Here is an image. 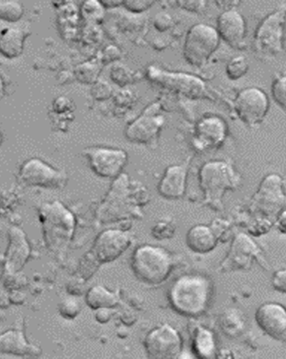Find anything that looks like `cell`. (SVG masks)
<instances>
[{
  "label": "cell",
  "instance_id": "6da1fadb",
  "mask_svg": "<svg viewBox=\"0 0 286 359\" xmlns=\"http://www.w3.org/2000/svg\"><path fill=\"white\" fill-rule=\"evenodd\" d=\"M212 284L207 278L198 274L182 276L173 282L168 299L173 309L182 316H201L210 306Z\"/></svg>",
  "mask_w": 286,
  "mask_h": 359
},
{
  "label": "cell",
  "instance_id": "7a4b0ae2",
  "mask_svg": "<svg viewBox=\"0 0 286 359\" xmlns=\"http://www.w3.org/2000/svg\"><path fill=\"white\" fill-rule=\"evenodd\" d=\"M131 267L138 280L149 285H158L171 274L172 258L161 247L142 245L135 250Z\"/></svg>",
  "mask_w": 286,
  "mask_h": 359
},
{
  "label": "cell",
  "instance_id": "3957f363",
  "mask_svg": "<svg viewBox=\"0 0 286 359\" xmlns=\"http://www.w3.org/2000/svg\"><path fill=\"white\" fill-rule=\"evenodd\" d=\"M44 240L53 250H60L72 238L75 230V217L59 201L45 204L40 210Z\"/></svg>",
  "mask_w": 286,
  "mask_h": 359
},
{
  "label": "cell",
  "instance_id": "277c9868",
  "mask_svg": "<svg viewBox=\"0 0 286 359\" xmlns=\"http://www.w3.org/2000/svg\"><path fill=\"white\" fill-rule=\"evenodd\" d=\"M199 182L205 201L214 208H221L224 192L236 188L240 179L229 163L213 161L205 163L201 168Z\"/></svg>",
  "mask_w": 286,
  "mask_h": 359
},
{
  "label": "cell",
  "instance_id": "5b68a950",
  "mask_svg": "<svg viewBox=\"0 0 286 359\" xmlns=\"http://www.w3.org/2000/svg\"><path fill=\"white\" fill-rule=\"evenodd\" d=\"M217 29L205 24L193 25L186 36L183 53L192 66L204 65L219 45Z\"/></svg>",
  "mask_w": 286,
  "mask_h": 359
},
{
  "label": "cell",
  "instance_id": "8992f818",
  "mask_svg": "<svg viewBox=\"0 0 286 359\" xmlns=\"http://www.w3.org/2000/svg\"><path fill=\"white\" fill-rule=\"evenodd\" d=\"M285 17L284 12H275L259 25L254 41L258 53L266 56L281 53L285 44Z\"/></svg>",
  "mask_w": 286,
  "mask_h": 359
},
{
  "label": "cell",
  "instance_id": "52a82bcc",
  "mask_svg": "<svg viewBox=\"0 0 286 359\" xmlns=\"http://www.w3.org/2000/svg\"><path fill=\"white\" fill-rule=\"evenodd\" d=\"M144 348L151 358H179L182 348V337L171 325L156 327L146 337Z\"/></svg>",
  "mask_w": 286,
  "mask_h": 359
},
{
  "label": "cell",
  "instance_id": "ba28073f",
  "mask_svg": "<svg viewBox=\"0 0 286 359\" xmlns=\"http://www.w3.org/2000/svg\"><path fill=\"white\" fill-rule=\"evenodd\" d=\"M269 108L268 95L262 90L250 88L243 90L236 100L238 116L244 123L250 125L261 123Z\"/></svg>",
  "mask_w": 286,
  "mask_h": 359
},
{
  "label": "cell",
  "instance_id": "9c48e42d",
  "mask_svg": "<svg viewBox=\"0 0 286 359\" xmlns=\"http://www.w3.org/2000/svg\"><path fill=\"white\" fill-rule=\"evenodd\" d=\"M90 166L102 178H114L121 174L128 161L127 153L121 149L91 147L86 149Z\"/></svg>",
  "mask_w": 286,
  "mask_h": 359
},
{
  "label": "cell",
  "instance_id": "30bf717a",
  "mask_svg": "<svg viewBox=\"0 0 286 359\" xmlns=\"http://www.w3.org/2000/svg\"><path fill=\"white\" fill-rule=\"evenodd\" d=\"M20 178L25 184L41 188H60L65 184L66 175L51 168L40 159L28 160L20 170Z\"/></svg>",
  "mask_w": 286,
  "mask_h": 359
},
{
  "label": "cell",
  "instance_id": "8fae6325",
  "mask_svg": "<svg viewBox=\"0 0 286 359\" xmlns=\"http://www.w3.org/2000/svg\"><path fill=\"white\" fill-rule=\"evenodd\" d=\"M282 178L278 175L266 176L253 198L252 206L266 216L274 215L284 207L285 191H282Z\"/></svg>",
  "mask_w": 286,
  "mask_h": 359
},
{
  "label": "cell",
  "instance_id": "7c38bea8",
  "mask_svg": "<svg viewBox=\"0 0 286 359\" xmlns=\"http://www.w3.org/2000/svg\"><path fill=\"white\" fill-rule=\"evenodd\" d=\"M151 80L166 88L182 93L189 97L197 98L204 92L205 85L196 76L163 72L157 67H151L149 70Z\"/></svg>",
  "mask_w": 286,
  "mask_h": 359
},
{
  "label": "cell",
  "instance_id": "4fadbf2b",
  "mask_svg": "<svg viewBox=\"0 0 286 359\" xmlns=\"http://www.w3.org/2000/svg\"><path fill=\"white\" fill-rule=\"evenodd\" d=\"M158 104L151 105L139 118L128 127L126 136L132 142L147 144L158 134L163 124Z\"/></svg>",
  "mask_w": 286,
  "mask_h": 359
},
{
  "label": "cell",
  "instance_id": "5bb4252c",
  "mask_svg": "<svg viewBox=\"0 0 286 359\" xmlns=\"http://www.w3.org/2000/svg\"><path fill=\"white\" fill-rule=\"evenodd\" d=\"M130 245V238L127 233L121 230H107L100 233L93 252L98 262L106 264L120 257Z\"/></svg>",
  "mask_w": 286,
  "mask_h": 359
},
{
  "label": "cell",
  "instance_id": "9a60e30c",
  "mask_svg": "<svg viewBox=\"0 0 286 359\" xmlns=\"http://www.w3.org/2000/svg\"><path fill=\"white\" fill-rule=\"evenodd\" d=\"M255 320L259 328L272 339L279 341L286 339V312L284 306L275 303H266L257 310Z\"/></svg>",
  "mask_w": 286,
  "mask_h": 359
},
{
  "label": "cell",
  "instance_id": "2e32d148",
  "mask_svg": "<svg viewBox=\"0 0 286 359\" xmlns=\"http://www.w3.org/2000/svg\"><path fill=\"white\" fill-rule=\"evenodd\" d=\"M195 144L205 149L220 145L226 137V126L222 118L214 116L204 118L196 130Z\"/></svg>",
  "mask_w": 286,
  "mask_h": 359
},
{
  "label": "cell",
  "instance_id": "e0dca14e",
  "mask_svg": "<svg viewBox=\"0 0 286 359\" xmlns=\"http://www.w3.org/2000/svg\"><path fill=\"white\" fill-rule=\"evenodd\" d=\"M217 31L219 37L227 43L239 44L245 36V21L239 12L230 9L222 13L218 18Z\"/></svg>",
  "mask_w": 286,
  "mask_h": 359
},
{
  "label": "cell",
  "instance_id": "ac0fdd59",
  "mask_svg": "<svg viewBox=\"0 0 286 359\" xmlns=\"http://www.w3.org/2000/svg\"><path fill=\"white\" fill-rule=\"evenodd\" d=\"M187 182V166L173 165L166 170L160 182L158 191L163 197L176 200L183 196Z\"/></svg>",
  "mask_w": 286,
  "mask_h": 359
},
{
  "label": "cell",
  "instance_id": "d6986e66",
  "mask_svg": "<svg viewBox=\"0 0 286 359\" xmlns=\"http://www.w3.org/2000/svg\"><path fill=\"white\" fill-rule=\"evenodd\" d=\"M0 353L15 355H36L40 351L29 344L22 332L8 331L0 335Z\"/></svg>",
  "mask_w": 286,
  "mask_h": 359
},
{
  "label": "cell",
  "instance_id": "ffe728a7",
  "mask_svg": "<svg viewBox=\"0 0 286 359\" xmlns=\"http://www.w3.org/2000/svg\"><path fill=\"white\" fill-rule=\"evenodd\" d=\"M186 237L189 248L197 253L210 252L217 243L214 233L205 224H198L191 227Z\"/></svg>",
  "mask_w": 286,
  "mask_h": 359
},
{
  "label": "cell",
  "instance_id": "44dd1931",
  "mask_svg": "<svg viewBox=\"0 0 286 359\" xmlns=\"http://www.w3.org/2000/svg\"><path fill=\"white\" fill-rule=\"evenodd\" d=\"M29 255V246L24 233L18 229H11V247L8 250V265L12 271H18L25 264Z\"/></svg>",
  "mask_w": 286,
  "mask_h": 359
},
{
  "label": "cell",
  "instance_id": "7402d4cb",
  "mask_svg": "<svg viewBox=\"0 0 286 359\" xmlns=\"http://www.w3.org/2000/svg\"><path fill=\"white\" fill-rule=\"evenodd\" d=\"M25 38L24 32L20 29H8L0 36V53L8 59L20 56L24 50Z\"/></svg>",
  "mask_w": 286,
  "mask_h": 359
},
{
  "label": "cell",
  "instance_id": "603a6c76",
  "mask_svg": "<svg viewBox=\"0 0 286 359\" xmlns=\"http://www.w3.org/2000/svg\"><path fill=\"white\" fill-rule=\"evenodd\" d=\"M233 243L242 252L238 251L234 247H231V256H234V257H231V261L237 269L245 268V266L250 264V261L258 252V247L252 239L249 238V236L243 235V233L238 236Z\"/></svg>",
  "mask_w": 286,
  "mask_h": 359
},
{
  "label": "cell",
  "instance_id": "cb8c5ba5",
  "mask_svg": "<svg viewBox=\"0 0 286 359\" xmlns=\"http://www.w3.org/2000/svg\"><path fill=\"white\" fill-rule=\"evenodd\" d=\"M193 348L199 358H213L215 357V339L213 332L204 327L196 330Z\"/></svg>",
  "mask_w": 286,
  "mask_h": 359
},
{
  "label": "cell",
  "instance_id": "d4e9b609",
  "mask_svg": "<svg viewBox=\"0 0 286 359\" xmlns=\"http://www.w3.org/2000/svg\"><path fill=\"white\" fill-rule=\"evenodd\" d=\"M118 297L104 287H92L86 294V303L92 309H114L118 304Z\"/></svg>",
  "mask_w": 286,
  "mask_h": 359
},
{
  "label": "cell",
  "instance_id": "484cf974",
  "mask_svg": "<svg viewBox=\"0 0 286 359\" xmlns=\"http://www.w3.org/2000/svg\"><path fill=\"white\" fill-rule=\"evenodd\" d=\"M220 325L222 330L229 337H237L245 328V320L243 314L236 309L226 311L221 316Z\"/></svg>",
  "mask_w": 286,
  "mask_h": 359
},
{
  "label": "cell",
  "instance_id": "4316f807",
  "mask_svg": "<svg viewBox=\"0 0 286 359\" xmlns=\"http://www.w3.org/2000/svg\"><path fill=\"white\" fill-rule=\"evenodd\" d=\"M22 6L14 1H0V20L15 22L22 17Z\"/></svg>",
  "mask_w": 286,
  "mask_h": 359
},
{
  "label": "cell",
  "instance_id": "83f0119b",
  "mask_svg": "<svg viewBox=\"0 0 286 359\" xmlns=\"http://www.w3.org/2000/svg\"><path fill=\"white\" fill-rule=\"evenodd\" d=\"M249 64L243 57H234L226 67L228 78L231 80H238L243 78L248 72Z\"/></svg>",
  "mask_w": 286,
  "mask_h": 359
},
{
  "label": "cell",
  "instance_id": "f1b7e54d",
  "mask_svg": "<svg viewBox=\"0 0 286 359\" xmlns=\"http://www.w3.org/2000/svg\"><path fill=\"white\" fill-rule=\"evenodd\" d=\"M273 98L276 104L280 107L282 110L285 109L286 102V79L285 76H279L273 82L271 88Z\"/></svg>",
  "mask_w": 286,
  "mask_h": 359
},
{
  "label": "cell",
  "instance_id": "f546056e",
  "mask_svg": "<svg viewBox=\"0 0 286 359\" xmlns=\"http://www.w3.org/2000/svg\"><path fill=\"white\" fill-rule=\"evenodd\" d=\"M83 15L88 20L98 21L104 17V9L101 3L90 1L83 6Z\"/></svg>",
  "mask_w": 286,
  "mask_h": 359
},
{
  "label": "cell",
  "instance_id": "4dcf8cb0",
  "mask_svg": "<svg viewBox=\"0 0 286 359\" xmlns=\"http://www.w3.org/2000/svg\"><path fill=\"white\" fill-rule=\"evenodd\" d=\"M80 310H81V307H80L79 303L74 298H67L60 304V313L67 318H75Z\"/></svg>",
  "mask_w": 286,
  "mask_h": 359
},
{
  "label": "cell",
  "instance_id": "1f68e13d",
  "mask_svg": "<svg viewBox=\"0 0 286 359\" xmlns=\"http://www.w3.org/2000/svg\"><path fill=\"white\" fill-rule=\"evenodd\" d=\"M92 64L86 63L83 64V65L77 67L76 69V76L77 79L80 80V81L90 83L94 81L96 79V76H97V72H95L96 67H92Z\"/></svg>",
  "mask_w": 286,
  "mask_h": 359
},
{
  "label": "cell",
  "instance_id": "d6a6232c",
  "mask_svg": "<svg viewBox=\"0 0 286 359\" xmlns=\"http://www.w3.org/2000/svg\"><path fill=\"white\" fill-rule=\"evenodd\" d=\"M272 285L275 290L281 292L282 294L286 293V271L285 269L278 271L272 278Z\"/></svg>",
  "mask_w": 286,
  "mask_h": 359
},
{
  "label": "cell",
  "instance_id": "836d02e7",
  "mask_svg": "<svg viewBox=\"0 0 286 359\" xmlns=\"http://www.w3.org/2000/svg\"><path fill=\"white\" fill-rule=\"evenodd\" d=\"M128 9L133 12H141L149 8L153 2L150 1H126L123 2Z\"/></svg>",
  "mask_w": 286,
  "mask_h": 359
},
{
  "label": "cell",
  "instance_id": "e575fe53",
  "mask_svg": "<svg viewBox=\"0 0 286 359\" xmlns=\"http://www.w3.org/2000/svg\"><path fill=\"white\" fill-rule=\"evenodd\" d=\"M170 22L171 19L166 14H159L156 15V20H154V25L161 31L167 30L170 27Z\"/></svg>",
  "mask_w": 286,
  "mask_h": 359
},
{
  "label": "cell",
  "instance_id": "d590c367",
  "mask_svg": "<svg viewBox=\"0 0 286 359\" xmlns=\"http://www.w3.org/2000/svg\"><path fill=\"white\" fill-rule=\"evenodd\" d=\"M96 311H97L96 319H97L99 323H105L110 320L111 316V309H101Z\"/></svg>",
  "mask_w": 286,
  "mask_h": 359
},
{
  "label": "cell",
  "instance_id": "8d00e7d4",
  "mask_svg": "<svg viewBox=\"0 0 286 359\" xmlns=\"http://www.w3.org/2000/svg\"><path fill=\"white\" fill-rule=\"evenodd\" d=\"M69 107V102L67 99L64 97L57 98L56 102H54V110L57 112H62L67 110Z\"/></svg>",
  "mask_w": 286,
  "mask_h": 359
},
{
  "label": "cell",
  "instance_id": "74e56055",
  "mask_svg": "<svg viewBox=\"0 0 286 359\" xmlns=\"http://www.w3.org/2000/svg\"><path fill=\"white\" fill-rule=\"evenodd\" d=\"M179 5H181L183 8L189 9V11H197V9L202 8V5H204V2H179Z\"/></svg>",
  "mask_w": 286,
  "mask_h": 359
},
{
  "label": "cell",
  "instance_id": "f35d334b",
  "mask_svg": "<svg viewBox=\"0 0 286 359\" xmlns=\"http://www.w3.org/2000/svg\"><path fill=\"white\" fill-rule=\"evenodd\" d=\"M279 222H280V226L282 224L281 230L282 232H285V211L282 210V213L280 216V219H279Z\"/></svg>",
  "mask_w": 286,
  "mask_h": 359
},
{
  "label": "cell",
  "instance_id": "ab89813d",
  "mask_svg": "<svg viewBox=\"0 0 286 359\" xmlns=\"http://www.w3.org/2000/svg\"><path fill=\"white\" fill-rule=\"evenodd\" d=\"M3 90H4V84H3L2 79L0 78V95H2Z\"/></svg>",
  "mask_w": 286,
  "mask_h": 359
},
{
  "label": "cell",
  "instance_id": "60d3db41",
  "mask_svg": "<svg viewBox=\"0 0 286 359\" xmlns=\"http://www.w3.org/2000/svg\"><path fill=\"white\" fill-rule=\"evenodd\" d=\"M2 143V135L0 133V145H1Z\"/></svg>",
  "mask_w": 286,
  "mask_h": 359
}]
</instances>
